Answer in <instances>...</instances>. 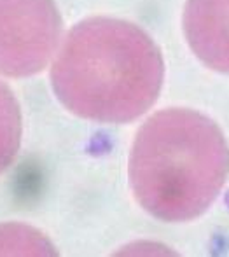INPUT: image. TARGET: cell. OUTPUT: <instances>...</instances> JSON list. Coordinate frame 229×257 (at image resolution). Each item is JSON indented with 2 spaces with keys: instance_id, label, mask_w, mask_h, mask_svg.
Returning a JSON list of instances; mask_svg holds the SVG:
<instances>
[{
  "instance_id": "1",
  "label": "cell",
  "mask_w": 229,
  "mask_h": 257,
  "mask_svg": "<svg viewBox=\"0 0 229 257\" xmlns=\"http://www.w3.org/2000/svg\"><path fill=\"white\" fill-rule=\"evenodd\" d=\"M165 77L159 48L137 25L91 18L75 25L51 68L65 108L96 122H130L156 102Z\"/></svg>"
},
{
  "instance_id": "2",
  "label": "cell",
  "mask_w": 229,
  "mask_h": 257,
  "mask_svg": "<svg viewBox=\"0 0 229 257\" xmlns=\"http://www.w3.org/2000/svg\"><path fill=\"white\" fill-rule=\"evenodd\" d=\"M229 173V149L219 126L189 108L156 112L138 130L130 182L156 219L185 222L219 196Z\"/></svg>"
},
{
  "instance_id": "3",
  "label": "cell",
  "mask_w": 229,
  "mask_h": 257,
  "mask_svg": "<svg viewBox=\"0 0 229 257\" xmlns=\"http://www.w3.org/2000/svg\"><path fill=\"white\" fill-rule=\"evenodd\" d=\"M61 35L53 0H0V74L27 77L49 63Z\"/></svg>"
},
{
  "instance_id": "4",
  "label": "cell",
  "mask_w": 229,
  "mask_h": 257,
  "mask_svg": "<svg viewBox=\"0 0 229 257\" xmlns=\"http://www.w3.org/2000/svg\"><path fill=\"white\" fill-rule=\"evenodd\" d=\"M184 32L206 67L229 74V0H187Z\"/></svg>"
},
{
  "instance_id": "5",
  "label": "cell",
  "mask_w": 229,
  "mask_h": 257,
  "mask_svg": "<svg viewBox=\"0 0 229 257\" xmlns=\"http://www.w3.org/2000/svg\"><path fill=\"white\" fill-rule=\"evenodd\" d=\"M21 142V112L13 91L0 81V173L14 161Z\"/></svg>"
},
{
  "instance_id": "6",
  "label": "cell",
  "mask_w": 229,
  "mask_h": 257,
  "mask_svg": "<svg viewBox=\"0 0 229 257\" xmlns=\"http://www.w3.org/2000/svg\"><path fill=\"white\" fill-rule=\"evenodd\" d=\"M53 243L37 229L20 224L0 226V255H51Z\"/></svg>"
}]
</instances>
